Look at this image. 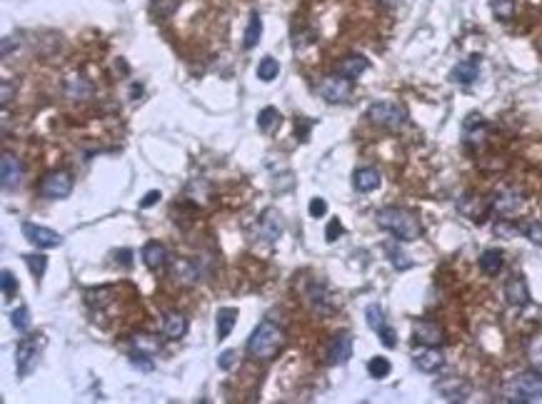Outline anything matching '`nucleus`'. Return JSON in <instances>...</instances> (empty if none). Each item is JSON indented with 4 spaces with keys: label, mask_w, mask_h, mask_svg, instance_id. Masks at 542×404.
Listing matches in <instances>:
<instances>
[{
    "label": "nucleus",
    "mask_w": 542,
    "mask_h": 404,
    "mask_svg": "<svg viewBox=\"0 0 542 404\" xmlns=\"http://www.w3.org/2000/svg\"><path fill=\"white\" fill-rule=\"evenodd\" d=\"M378 225L400 242H412L423 235L418 215L405 208H383L378 212Z\"/></svg>",
    "instance_id": "1"
},
{
    "label": "nucleus",
    "mask_w": 542,
    "mask_h": 404,
    "mask_svg": "<svg viewBox=\"0 0 542 404\" xmlns=\"http://www.w3.org/2000/svg\"><path fill=\"white\" fill-rule=\"evenodd\" d=\"M282 345H285V332L270 320H262L260 325L250 332L248 342H245L248 352L253 354L255 359H273L275 354L282 350Z\"/></svg>",
    "instance_id": "2"
},
{
    "label": "nucleus",
    "mask_w": 542,
    "mask_h": 404,
    "mask_svg": "<svg viewBox=\"0 0 542 404\" xmlns=\"http://www.w3.org/2000/svg\"><path fill=\"white\" fill-rule=\"evenodd\" d=\"M503 394L507 402L515 404H530L542 399V374L537 370L520 372L512 379H507L503 387Z\"/></svg>",
    "instance_id": "3"
},
{
    "label": "nucleus",
    "mask_w": 542,
    "mask_h": 404,
    "mask_svg": "<svg viewBox=\"0 0 542 404\" xmlns=\"http://www.w3.org/2000/svg\"><path fill=\"white\" fill-rule=\"evenodd\" d=\"M46 350V334H33V337L20 339L15 347V372L20 379L30 377L38 370L40 354Z\"/></svg>",
    "instance_id": "4"
},
{
    "label": "nucleus",
    "mask_w": 542,
    "mask_h": 404,
    "mask_svg": "<svg viewBox=\"0 0 542 404\" xmlns=\"http://www.w3.org/2000/svg\"><path fill=\"white\" fill-rule=\"evenodd\" d=\"M367 120L385 130H400L407 125V110L392 100H378L367 108Z\"/></svg>",
    "instance_id": "5"
},
{
    "label": "nucleus",
    "mask_w": 542,
    "mask_h": 404,
    "mask_svg": "<svg viewBox=\"0 0 542 404\" xmlns=\"http://www.w3.org/2000/svg\"><path fill=\"white\" fill-rule=\"evenodd\" d=\"M38 192L46 200H66L72 192V175L66 172V170H52V172L43 175V180L38 185Z\"/></svg>",
    "instance_id": "6"
},
{
    "label": "nucleus",
    "mask_w": 542,
    "mask_h": 404,
    "mask_svg": "<svg viewBox=\"0 0 542 404\" xmlns=\"http://www.w3.org/2000/svg\"><path fill=\"white\" fill-rule=\"evenodd\" d=\"M318 92H320L327 103H347L350 92H353V80H347L335 72V75H327V78L320 80Z\"/></svg>",
    "instance_id": "7"
},
{
    "label": "nucleus",
    "mask_w": 542,
    "mask_h": 404,
    "mask_svg": "<svg viewBox=\"0 0 542 404\" xmlns=\"http://www.w3.org/2000/svg\"><path fill=\"white\" fill-rule=\"evenodd\" d=\"M365 320H367V327H370L373 332H378L380 342H383V345H385L387 350L398 347V337H395V330H392V327L387 325V317H385V312H383V307H380V305H367Z\"/></svg>",
    "instance_id": "8"
},
{
    "label": "nucleus",
    "mask_w": 542,
    "mask_h": 404,
    "mask_svg": "<svg viewBox=\"0 0 542 404\" xmlns=\"http://www.w3.org/2000/svg\"><path fill=\"white\" fill-rule=\"evenodd\" d=\"M23 175H26V168L20 163V157H15L13 152H3L0 157V185L6 192H13L23 183Z\"/></svg>",
    "instance_id": "9"
},
{
    "label": "nucleus",
    "mask_w": 542,
    "mask_h": 404,
    "mask_svg": "<svg viewBox=\"0 0 542 404\" xmlns=\"http://www.w3.org/2000/svg\"><path fill=\"white\" fill-rule=\"evenodd\" d=\"M20 230H23L26 240L33 242L35 248H40V250H50V248H60V245H63V235H58V232L50 228L35 225V222H23Z\"/></svg>",
    "instance_id": "10"
},
{
    "label": "nucleus",
    "mask_w": 542,
    "mask_h": 404,
    "mask_svg": "<svg viewBox=\"0 0 542 404\" xmlns=\"http://www.w3.org/2000/svg\"><path fill=\"white\" fill-rule=\"evenodd\" d=\"M412 339L425 347H440L445 342V332L438 322L432 320H415L412 322Z\"/></svg>",
    "instance_id": "11"
},
{
    "label": "nucleus",
    "mask_w": 542,
    "mask_h": 404,
    "mask_svg": "<svg viewBox=\"0 0 542 404\" xmlns=\"http://www.w3.org/2000/svg\"><path fill=\"white\" fill-rule=\"evenodd\" d=\"M435 390L443 399L447 402H465V399L470 397V382L467 379H460V377H445L440 382H435Z\"/></svg>",
    "instance_id": "12"
},
{
    "label": "nucleus",
    "mask_w": 542,
    "mask_h": 404,
    "mask_svg": "<svg viewBox=\"0 0 542 404\" xmlns=\"http://www.w3.org/2000/svg\"><path fill=\"white\" fill-rule=\"evenodd\" d=\"M353 350H355V337L350 332H338L327 347V362L330 365H345L347 359L353 357Z\"/></svg>",
    "instance_id": "13"
},
{
    "label": "nucleus",
    "mask_w": 542,
    "mask_h": 404,
    "mask_svg": "<svg viewBox=\"0 0 542 404\" xmlns=\"http://www.w3.org/2000/svg\"><path fill=\"white\" fill-rule=\"evenodd\" d=\"M490 205H492V212H497V215H503V217L515 215L517 210L523 208V195H520V190H515V188H505L492 197Z\"/></svg>",
    "instance_id": "14"
},
{
    "label": "nucleus",
    "mask_w": 542,
    "mask_h": 404,
    "mask_svg": "<svg viewBox=\"0 0 542 404\" xmlns=\"http://www.w3.org/2000/svg\"><path fill=\"white\" fill-rule=\"evenodd\" d=\"M412 362H415V367H418L420 372H427V374H432V372L443 370L445 357H443V352H440V347L420 345V350H415V352H412Z\"/></svg>",
    "instance_id": "15"
},
{
    "label": "nucleus",
    "mask_w": 542,
    "mask_h": 404,
    "mask_svg": "<svg viewBox=\"0 0 542 404\" xmlns=\"http://www.w3.org/2000/svg\"><path fill=\"white\" fill-rule=\"evenodd\" d=\"M282 228H285V222H282L280 212L273 210V208L265 210V212L260 215V220H258V235H260L265 242L278 240V237L282 235Z\"/></svg>",
    "instance_id": "16"
},
{
    "label": "nucleus",
    "mask_w": 542,
    "mask_h": 404,
    "mask_svg": "<svg viewBox=\"0 0 542 404\" xmlns=\"http://www.w3.org/2000/svg\"><path fill=\"white\" fill-rule=\"evenodd\" d=\"M505 300L512 307H525L530 305V290L528 282H525L523 274H512L507 282H505Z\"/></svg>",
    "instance_id": "17"
},
{
    "label": "nucleus",
    "mask_w": 542,
    "mask_h": 404,
    "mask_svg": "<svg viewBox=\"0 0 542 404\" xmlns=\"http://www.w3.org/2000/svg\"><path fill=\"white\" fill-rule=\"evenodd\" d=\"M367 68H370V63H367V58H365V55H360V52L345 55V58H340L338 63H335V72H338V75H342V78H347V80L360 78V75H362Z\"/></svg>",
    "instance_id": "18"
},
{
    "label": "nucleus",
    "mask_w": 542,
    "mask_h": 404,
    "mask_svg": "<svg viewBox=\"0 0 542 404\" xmlns=\"http://www.w3.org/2000/svg\"><path fill=\"white\" fill-rule=\"evenodd\" d=\"M485 135H487V123L483 120V115L480 112H472V115H467L463 123V140L465 145H472V148H477V145L483 143Z\"/></svg>",
    "instance_id": "19"
},
{
    "label": "nucleus",
    "mask_w": 542,
    "mask_h": 404,
    "mask_svg": "<svg viewBox=\"0 0 542 404\" xmlns=\"http://www.w3.org/2000/svg\"><path fill=\"white\" fill-rule=\"evenodd\" d=\"M477 78H480V55H470L467 60L458 63L450 72L452 83H460V85H472Z\"/></svg>",
    "instance_id": "20"
},
{
    "label": "nucleus",
    "mask_w": 542,
    "mask_h": 404,
    "mask_svg": "<svg viewBox=\"0 0 542 404\" xmlns=\"http://www.w3.org/2000/svg\"><path fill=\"white\" fill-rule=\"evenodd\" d=\"M168 260H170V254H168V250H165V245L163 242H145V248H143V262H145V267L151 270V272H160V270L168 265Z\"/></svg>",
    "instance_id": "21"
},
{
    "label": "nucleus",
    "mask_w": 542,
    "mask_h": 404,
    "mask_svg": "<svg viewBox=\"0 0 542 404\" xmlns=\"http://www.w3.org/2000/svg\"><path fill=\"white\" fill-rule=\"evenodd\" d=\"M130 347H133V352L153 357V354H157L163 350V339L155 337V334H151V332H135L130 337Z\"/></svg>",
    "instance_id": "22"
},
{
    "label": "nucleus",
    "mask_w": 542,
    "mask_h": 404,
    "mask_svg": "<svg viewBox=\"0 0 542 404\" xmlns=\"http://www.w3.org/2000/svg\"><path fill=\"white\" fill-rule=\"evenodd\" d=\"M307 294H310V305H313V310H318V312H333V297H330V290H327L325 282H313L310 285V290H307Z\"/></svg>",
    "instance_id": "23"
},
{
    "label": "nucleus",
    "mask_w": 542,
    "mask_h": 404,
    "mask_svg": "<svg viewBox=\"0 0 542 404\" xmlns=\"http://www.w3.org/2000/svg\"><path fill=\"white\" fill-rule=\"evenodd\" d=\"M380 183H383V177H380V172H378L375 168H360V170H355L353 188L358 190V192H373V190L380 188Z\"/></svg>",
    "instance_id": "24"
},
{
    "label": "nucleus",
    "mask_w": 542,
    "mask_h": 404,
    "mask_svg": "<svg viewBox=\"0 0 542 404\" xmlns=\"http://www.w3.org/2000/svg\"><path fill=\"white\" fill-rule=\"evenodd\" d=\"M66 95L70 100H88L93 95V85L88 83L83 75L72 72V75L66 78Z\"/></svg>",
    "instance_id": "25"
},
{
    "label": "nucleus",
    "mask_w": 542,
    "mask_h": 404,
    "mask_svg": "<svg viewBox=\"0 0 542 404\" xmlns=\"http://www.w3.org/2000/svg\"><path fill=\"white\" fill-rule=\"evenodd\" d=\"M188 332V320L180 312H168L163 317V334L165 339H183Z\"/></svg>",
    "instance_id": "26"
},
{
    "label": "nucleus",
    "mask_w": 542,
    "mask_h": 404,
    "mask_svg": "<svg viewBox=\"0 0 542 404\" xmlns=\"http://www.w3.org/2000/svg\"><path fill=\"white\" fill-rule=\"evenodd\" d=\"M235 322H238V310H235V307H222V310H217V317H215L217 342L228 339V334L235 330Z\"/></svg>",
    "instance_id": "27"
},
{
    "label": "nucleus",
    "mask_w": 542,
    "mask_h": 404,
    "mask_svg": "<svg viewBox=\"0 0 542 404\" xmlns=\"http://www.w3.org/2000/svg\"><path fill=\"white\" fill-rule=\"evenodd\" d=\"M282 125V115H280V110L278 108H262L260 112H258V128H260L262 132H275L278 128Z\"/></svg>",
    "instance_id": "28"
},
{
    "label": "nucleus",
    "mask_w": 542,
    "mask_h": 404,
    "mask_svg": "<svg viewBox=\"0 0 542 404\" xmlns=\"http://www.w3.org/2000/svg\"><path fill=\"white\" fill-rule=\"evenodd\" d=\"M503 265H505L503 250H485V252L480 254V270H483L485 274H497L503 270Z\"/></svg>",
    "instance_id": "29"
},
{
    "label": "nucleus",
    "mask_w": 542,
    "mask_h": 404,
    "mask_svg": "<svg viewBox=\"0 0 542 404\" xmlns=\"http://www.w3.org/2000/svg\"><path fill=\"white\" fill-rule=\"evenodd\" d=\"M260 38H262V18L258 13H253V15H250V20H248V30H245L242 48H245V50H253V48H258Z\"/></svg>",
    "instance_id": "30"
},
{
    "label": "nucleus",
    "mask_w": 542,
    "mask_h": 404,
    "mask_svg": "<svg viewBox=\"0 0 542 404\" xmlns=\"http://www.w3.org/2000/svg\"><path fill=\"white\" fill-rule=\"evenodd\" d=\"M173 274H175L180 282H185V285H195V282H197L195 265H193L190 260H183V257L173 260Z\"/></svg>",
    "instance_id": "31"
},
{
    "label": "nucleus",
    "mask_w": 542,
    "mask_h": 404,
    "mask_svg": "<svg viewBox=\"0 0 542 404\" xmlns=\"http://www.w3.org/2000/svg\"><path fill=\"white\" fill-rule=\"evenodd\" d=\"M492 230H495L497 237H505V240H512V237H517L520 232H523V225H517V222H512V217H500V220L492 225Z\"/></svg>",
    "instance_id": "32"
},
{
    "label": "nucleus",
    "mask_w": 542,
    "mask_h": 404,
    "mask_svg": "<svg viewBox=\"0 0 542 404\" xmlns=\"http://www.w3.org/2000/svg\"><path fill=\"white\" fill-rule=\"evenodd\" d=\"M278 75H280V63H278L273 55L262 58L260 65H258V78H260L262 83H273Z\"/></svg>",
    "instance_id": "33"
},
{
    "label": "nucleus",
    "mask_w": 542,
    "mask_h": 404,
    "mask_svg": "<svg viewBox=\"0 0 542 404\" xmlns=\"http://www.w3.org/2000/svg\"><path fill=\"white\" fill-rule=\"evenodd\" d=\"M490 8H492V15L497 20H503V23H507L515 15V0H490Z\"/></svg>",
    "instance_id": "34"
},
{
    "label": "nucleus",
    "mask_w": 542,
    "mask_h": 404,
    "mask_svg": "<svg viewBox=\"0 0 542 404\" xmlns=\"http://www.w3.org/2000/svg\"><path fill=\"white\" fill-rule=\"evenodd\" d=\"M390 370H392L390 359H385V357H373L367 362V372H370V377L373 379H385L387 374H390Z\"/></svg>",
    "instance_id": "35"
},
{
    "label": "nucleus",
    "mask_w": 542,
    "mask_h": 404,
    "mask_svg": "<svg viewBox=\"0 0 542 404\" xmlns=\"http://www.w3.org/2000/svg\"><path fill=\"white\" fill-rule=\"evenodd\" d=\"M23 260H26L28 270L33 272V277H38V280H40V277L46 274V267H48V257H46V254L33 252V254H26Z\"/></svg>",
    "instance_id": "36"
},
{
    "label": "nucleus",
    "mask_w": 542,
    "mask_h": 404,
    "mask_svg": "<svg viewBox=\"0 0 542 404\" xmlns=\"http://www.w3.org/2000/svg\"><path fill=\"white\" fill-rule=\"evenodd\" d=\"M10 325L18 332H28L30 330V312H28V307H18V310L10 312Z\"/></svg>",
    "instance_id": "37"
},
{
    "label": "nucleus",
    "mask_w": 542,
    "mask_h": 404,
    "mask_svg": "<svg viewBox=\"0 0 542 404\" xmlns=\"http://www.w3.org/2000/svg\"><path fill=\"white\" fill-rule=\"evenodd\" d=\"M0 282H3V297H6V300H13L15 294H18V280H15V274L10 272V270H3Z\"/></svg>",
    "instance_id": "38"
},
{
    "label": "nucleus",
    "mask_w": 542,
    "mask_h": 404,
    "mask_svg": "<svg viewBox=\"0 0 542 404\" xmlns=\"http://www.w3.org/2000/svg\"><path fill=\"white\" fill-rule=\"evenodd\" d=\"M528 357H530V362H532V365L537 367V370H542V332L535 334V337L530 339Z\"/></svg>",
    "instance_id": "39"
},
{
    "label": "nucleus",
    "mask_w": 542,
    "mask_h": 404,
    "mask_svg": "<svg viewBox=\"0 0 542 404\" xmlns=\"http://www.w3.org/2000/svg\"><path fill=\"white\" fill-rule=\"evenodd\" d=\"M387 254H390V262L395 270H410L412 267V260H407L405 252H400V250H395L392 245H385Z\"/></svg>",
    "instance_id": "40"
},
{
    "label": "nucleus",
    "mask_w": 542,
    "mask_h": 404,
    "mask_svg": "<svg viewBox=\"0 0 542 404\" xmlns=\"http://www.w3.org/2000/svg\"><path fill=\"white\" fill-rule=\"evenodd\" d=\"M523 235L528 237L532 245L542 248V222H528V225H523Z\"/></svg>",
    "instance_id": "41"
},
{
    "label": "nucleus",
    "mask_w": 542,
    "mask_h": 404,
    "mask_svg": "<svg viewBox=\"0 0 542 404\" xmlns=\"http://www.w3.org/2000/svg\"><path fill=\"white\" fill-rule=\"evenodd\" d=\"M342 232H345V228H342V222H340V217H333V220L327 222V230H325V240L327 242H335L342 237Z\"/></svg>",
    "instance_id": "42"
},
{
    "label": "nucleus",
    "mask_w": 542,
    "mask_h": 404,
    "mask_svg": "<svg viewBox=\"0 0 542 404\" xmlns=\"http://www.w3.org/2000/svg\"><path fill=\"white\" fill-rule=\"evenodd\" d=\"M130 365L133 367H137V370H145V372H151L153 367V357H148V354H140V352H133L130 354Z\"/></svg>",
    "instance_id": "43"
},
{
    "label": "nucleus",
    "mask_w": 542,
    "mask_h": 404,
    "mask_svg": "<svg viewBox=\"0 0 542 404\" xmlns=\"http://www.w3.org/2000/svg\"><path fill=\"white\" fill-rule=\"evenodd\" d=\"M310 217H325V212H327V202L322 200V197H313L310 200Z\"/></svg>",
    "instance_id": "44"
},
{
    "label": "nucleus",
    "mask_w": 542,
    "mask_h": 404,
    "mask_svg": "<svg viewBox=\"0 0 542 404\" xmlns=\"http://www.w3.org/2000/svg\"><path fill=\"white\" fill-rule=\"evenodd\" d=\"M238 362V352L235 350H225V352L220 354V359H217V365H220V370H233Z\"/></svg>",
    "instance_id": "45"
},
{
    "label": "nucleus",
    "mask_w": 542,
    "mask_h": 404,
    "mask_svg": "<svg viewBox=\"0 0 542 404\" xmlns=\"http://www.w3.org/2000/svg\"><path fill=\"white\" fill-rule=\"evenodd\" d=\"M160 197H163V195H160V190H151V192H148V195L140 200V208L148 210L151 205H157V202H160Z\"/></svg>",
    "instance_id": "46"
},
{
    "label": "nucleus",
    "mask_w": 542,
    "mask_h": 404,
    "mask_svg": "<svg viewBox=\"0 0 542 404\" xmlns=\"http://www.w3.org/2000/svg\"><path fill=\"white\" fill-rule=\"evenodd\" d=\"M15 95V83H10V80H3V92H0V98H3V105L10 103V98Z\"/></svg>",
    "instance_id": "47"
},
{
    "label": "nucleus",
    "mask_w": 542,
    "mask_h": 404,
    "mask_svg": "<svg viewBox=\"0 0 542 404\" xmlns=\"http://www.w3.org/2000/svg\"><path fill=\"white\" fill-rule=\"evenodd\" d=\"M115 260H118L123 267H130L133 265V250H115Z\"/></svg>",
    "instance_id": "48"
},
{
    "label": "nucleus",
    "mask_w": 542,
    "mask_h": 404,
    "mask_svg": "<svg viewBox=\"0 0 542 404\" xmlns=\"http://www.w3.org/2000/svg\"><path fill=\"white\" fill-rule=\"evenodd\" d=\"M298 123V137H300L302 143L307 140V130L313 128V120H295Z\"/></svg>",
    "instance_id": "49"
},
{
    "label": "nucleus",
    "mask_w": 542,
    "mask_h": 404,
    "mask_svg": "<svg viewBox=\"0 0 542 404\" xmlns=\"http://www.w3.org/2000/svg\"><path fill=\"white\" fill-rule=\"evenodd\" d=\"M15 46H18V43H10V38H3V58H8V52H10V48H13L15 50Z\"/></svg>",
    "instance_id": "50"
},
{
    "label": "nucleus",
    "mask_w": 542,
    "mask_h": 404,
    "mask_svg": "<svg viewBox=\"0 0 542 404\" xmlns=\"http://www.w3.org/2000/svg\"><path fill=\"white\" fill-rule=\"evenodd\" d=\"M378 3H380L383 8H387V10H390V8H398L400 3H403V0H378Z\"/></svg>",
    "instance_id": "51"
}]
</instances>
